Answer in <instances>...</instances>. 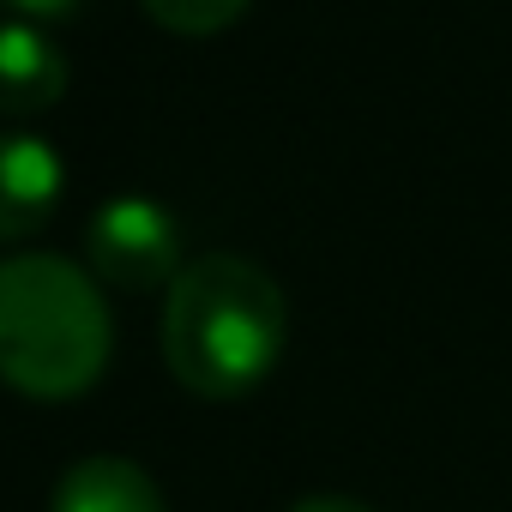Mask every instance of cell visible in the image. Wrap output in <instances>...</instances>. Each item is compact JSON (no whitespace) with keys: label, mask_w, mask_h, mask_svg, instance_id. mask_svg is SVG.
Instances as JSON below:
<instances>
[{"label":"cell","mask_w":512,"mask_h":512,"mask_svg":"<svg viewBox=\"0 0 512 512\" xmlns=\"http://www.w3.org/2000/svg\"><path fill=\"white\" fill-rule=\"evenodd\" d=\"M49 512H163V488L121 452H91L61 470Z\"/></svg>","instance_id":"obj_6"},{"label":"cell","mask_w":512,"mask_h":512,"mask_svg":"<svg viewBox=\"0 0 512 512\" xmlns=\"http://www.w3.org/2000/svg\"><path fill=\"white\" fill-rule=\"evenodd\" d=\"M290 338L284 290L247 253H199L187 260L163 296V362L193 398H247L260 386Z\"/></svg>","instance_id":"obj_1"},{"label":"cell","mask_w":512,"mask_h":512,"mask_svg":"<svg viewBox=\"0 0 512 512\" xmlns=\"http://www.w3.org/2000/svg\"><path fill=\"white\" fill-rule=\"evenodd\" d=\"M290 512H374L368 500H350V494H308V500H296Z\"/></svg>","instance_id":"obj_9"},{"label":"cell","mask_w":512,"mask_h":512,"mask_svg":"<svg viewBox=\"0 0 512 512\" xmlns=\"http://www.w3.org/2000/svg\"><path fill=\"white\" fill-rule=\"evenodd\" d=\"M85 272L109 290L145 296L169 290L181 272V223L163 199L151 193H121L103 199L85 217Z\"/></svg>","instance_id":"obj_3"},{"label":"cell","mask_w":512,"mask_h":512,"mask_svg":"<svg viewBox=\"0 0 512 512\" xmlns=\"http://www.w3.org/2000/svg\"><path fill=\"white\" fill-rule=\"evenodd\" d=\"M67 49L25 19H0V115L7 121H31L43 109H55L67 97Z\"/></svg>","instance_id":"obj_5"},{"label":"cell","mask_w":512,"mask_h":512,"mask_svg":"<svg viewBox=\"0 0 512 512\" xmlns=\"http://www.w3.org/2000/svg\"><path fill=\"white\" fill-rule=\"evenodd\" d=\"M67 193L61 151L37 133H0V241H31L55 223Z\"/></svg>","instance_id":"obj_4"},{"label":"cell","mask_w":512,"mask_h":512,"mask_svg":"<svg viewBox=\"0 0 512 512\" xmlns=\"http://www.w3.org/2000/svg\"><path fill=\"white\" fill-rule=\"evenodd\" d=\"M7 19H25V25H67L85 0H0Z\"/></svg>","instance_id":"obj_8"},{"label":"cell","mask_w":512,"mask_h":512,"mask_svg":"<svg viewBox=\"0 0 512 512\" xmlns=\"http://www.w3.org/2000/svg\"><path fill=\"white\" fill-rule=\"evenodd\" d=\"M139 7L169 37H217L253 7V0H139Z\"/></svg>","instance_id":"obj_7"},{"label":"cell","mask_w":512,"mask_h":512,"mask_svg":"<svg viewBox=\"0 0 512 512\" xmlns=\"http://www.w3.org/2000/svg\"><path fill=\"white\" fill-rule=\"evenodd\" d=\"M115 320L85 266L67 253L0 260V380L37 404L91 392L109 368Z\"/></svg>","instance_id":"obj_2"}]
</instances>
